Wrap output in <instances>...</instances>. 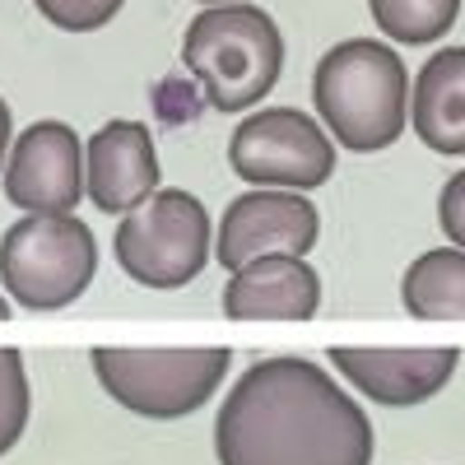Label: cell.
Listing matches in <instances>:
<instances>
[{
    "label": "cell",
    "instance_id": "ac0fdd59",
    "mask_svg": "<svg viewBox=\"0 0 465 465\" xmlns=\"http://www.w3.org/2000/svg\"><path fill=\"white\" fill-rule=\"evenodd\" d=\"M438 223L447 232V242L465 252V168L447 177V186L438 191Z\"/></svg>",
    "mask_w": 465,
    "mask_h": 465
},
{
    "label": "cell",
    "instance_id": "52a82bcc",
    "mask_svg": "<svg viewBox=\"0 0 465 465\" xmlns=\"http://www.w3.org/2000/svg\"><path fill=\"white\" fill-rule=\"evenodd\" d=\"M228 163L252 186L312 191L335 173V135L298 107H261L232 131Z\"/></svg>",
    "mask_w": 465,
    "mask_h": 465
},
{
    "label": "cell",
    "instance_id": "8992f818",
    "mask_svg": "<svg viewBox=\"0 0 465 465\" xmlns=\"http://www.w3.org/2000/svg\"><path fill=\"white\" fill-rule=\"evenodd\" d=\"M116 265L140 284V289H182L205 270L214 252V228L210 210L191 191L163 186L144 205L122 214L112 232Z\"/></svg>",
    "mask_w": 465,
    "mask_h": 465
},
{
    "label": "cell",
    "instance_id": "7c38bea8",
    "mask_svg": "<svg viewBox=\"0 0 465 465\" xmlns=\"http://www.w3.org/2000/svg\"><path fill=\"white\" fill-rule=\"evenodd\" d=\"M322 307V275L307 256H256L223 284V317L232 322H312Z\"/></svg>",
    "mask_w": 465,
    "mask_h": 465
},
{
    "label": "cell",
    "instance_id": "9c48e42d",
    "mask_svg": "<svg viewBox=\"0 0 465 465\" xmlns=\"http://www.w3.org/2000/svg\"><path fill=\"white\" fill-rule=\"evenodd\" d=\"M84 144L65 122H33L19 131L5 163V201L24 214H74L89 196Z\"/></svg>",
    "mask_w": 465,
    "mask_h": 465
},
{
    "label": "cell",
    "instance_id": "5b68a950",
    "mask_svg": "<svg viewBox=\"0 0 465 465\" xmlns=\"http://www.w3.org/2000/svg\"><path fill=\"white\" fill-rule=\"evenodd\" d=\"M98 275V242L74 214H24L0 232V284L28 312H61Z\"/></svg>",
    "mask_w": 465,
    "mask_h": 465
},
{
    "label": "cell",
    "instance_id": "4fadbf2b",
    "mask_svg": "<svg viewBox=\"0 0 465 465\" xmlns=\"http://www.w3.org/2000/svg\"><path fill=\"white\" fill-rule=\"evenodd\" d=\"M410 126L433 153L465 159V47H442L419 65L410 89Z\"/></svg>",
    "mask_w": 465,
    "mask_h": 465
},
{
    "label": "cell",
    "instance_id": "ffe728a7",
    "mask_svg": "<svg viewBox=\"0 0 465 465\" xmlns=\"http://www.w3.org/2000/svg\"><path fill=\"white\" fill-rule=\"evenodd\" d=\"M0 322H10V298L0 293Z\"/></svg>",
    "mask_w": 465,
    "mask_h": 465
},
{
    "label": "cell",
    "instance_id": "d6986e66",
    "mask_svg": "<svg viewBox=\"0 0 465 465\" xmlns=\"http://www.w3.org/2000/svg\"><path fill=\"white\" fill-rule=\"evenodd\" d=\"M10 149H15V122H10V103L0 98V168L10 163Z\"/></svg>",
    "mask_w": 465,
    "mask_h": 465
},
{
    "label": "cell",
    "instance_id": "8fae6325",
    "mask_svg": "<svg viewBox=\"0 0 465 465\" xmlns=\"http://www.w3.org/2000/svg\"><path fill=\"white\" fill-rule=\"evenodd\" d=\"M84 173H89V201L103 214H131L159 191V149L144 122L116 116L98 126L94 140L84 144Z\"/></svg>",
    "mask_w": 465,
    "mask_h": 465
},
{
    "label": "cell",
    "instance_id": "30bf717a",
    "mask_svg": "<svg viewBox=\"0 0 465 465\" xmlns=\"http://www.w3.org/2000/svg\"><path fill=\"white\" fill-rule=\"evenodd\" d=\"M331 368L363 391L372 405L405 410L423 405L438 391H447V381L460 368V349L451 344H429V349H359V344H335L326 349Z\"/></svg>",
    "mask_w": 465,
    "mask_h": 465
},
{
    "label": "cell",
    "instance_id": "e0dca14e",
    "mask_svg": "<svg viewBox=\"0 0 465 465\" xmlns=\"http://www.w3.org/2000/svg\"><path fill=\"white\" fill-rule=\"evenodd\" d=\"M33 5L47 24H56L65 33H94V28L112 24L126 0H33Z\"/></svg>",
    "mask_w": 465,
    "mask_h": 465
},
{
    "label": "cell",
    "instance_id": "3957f363",
    "mask_svg": "<svg viewBox=\"0 0 465 465\" xmlns=\"http://www.w3.org/2000/svg\"><path fill=\"white\" fill-rule=\"evenodd\" d=\"M182 65L214 112H247L275 89L284 70V33L265 10L247 5H210L186 24Z\"/></svg>",
    "mask_w": 465,
    "mask_h": 465
},
{
    "label": "cell",
    "instance_id": "5bb4252c",
    "mask_svg": "<svg viewBox=\"0 0 465 465\" xmlns=\"http://www.w3.org/2000/svg\"><path fill=\"white\" fill-rule=\"evenodd\" d=\"M401 302L419 322H465V252L433 247L414 256L401 280Z\"/></svg>",
    "mask_w": 465,
    "mask_h": 465
},
{
    "label": "cell",
    "instance_id": "7a4b0ae2",
    "mask_svg": "<svg viewBox=\"0 0 465 465\" xmlns=\"http://www.w3.org/2000/svg\"><path fill=\"white\" fill-rule=\"evenodd\" d=\"M410 70L396 47L372 37L335 43L312 74V103L340 149H391L410 126Z\"/></svg>",
    "mask_w": 465,
    "mask_h": 465
},
{
    "label": "cell",
    "instance_id": "6da1fadb",
    "mask_svg": "<svg viewBox=\"0 0 465 465\" xmlns=\"http://www.w3.org/2000/svg\"><path fill=\"white\" fill-rule=\"evenodd\" d=\"M219 465H372L377 438L363 405L298 354L256 359L214 419Z\"/></svg>",
    "mask_w": 465,
    "mask_h": 465
},
{
    "label": "cell",
    "instance_id": "9a60e30c",
    "mask_svg": "<svg viewBox=\"0 0 465 465\" xmlns=\"http://www.w3.org/2000/svg\"><path fill=\"white\" fill-rule=\"evenodd\" d=\"M372 24L405 47H429L451 33L460 0H368Z\"/></svg>",
    "mask_w": 465,
    "mask_h": 465
},
{
    "label": "cell",
    "instance_id": "277c9868",
    "mask_svg": "<svg viewBox=\"0 0 465 465\" xmlns=\"http://www.w3.org/2000/svg\"><path fill=\"white\" fill-rule=\"evenodd\" d=\"M89 363L103 391L144 419H182L196 414L232 368V349L201 344V349H126L98 344Z\"/></svg>",
    "mask_w": 465,
    "mask_h": 465
},
{
    "label": "cell",
    "instance_id": "2e32d148",
    "mask_svg": "<svg viewBox=\"0 0 465 465\" xmlns=\"http://www.w3.org/2000/svg\"><path fill=\"white\" fill-rule=\"evenodd\" d=\"M28 410H33V391H28L24 354L10 349V344H0V456L24 438Z\"/></svg>",
    "mask_w": 465,
    "mask_h": 465
},
{
    "label": "cell",
    "instance_id": "44dd1931",
    "mask_svg": "<svg viewBox=\"0 0 465 465\" xmlns=\"http://www.w3.org/2000/svg\"><path fill=\"white\" fill-rule=\"evenodd\" d=\"M201 5H238V0H201Z\"/></svg>",
    "mask_w": 465,
    "mask_h": 465
},
{
    "label": "cell",
    "instance_id": "ba28073f",
    "mask_svg": "<svg viewBox=\"0 0 465 465\" xmlns=\"http://www.w3.org/2000/svg\"><path fill=\"white\" fill-rule=\"evenodd\" d=\"M322 238V214L302 191L284 186H252L232 201L214 232V256L228 270H242L256 256H307Z\"/></svg>",
    "mask_w": 465,
    "mask_h": 465
}]
</instances>
